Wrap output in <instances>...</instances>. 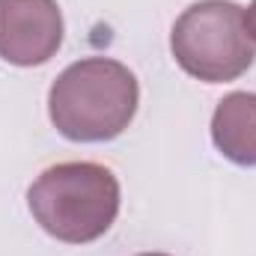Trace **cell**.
Masks as SVG:
<instances>
[{"mask_svg":"<svg viewBox=\"0 0 256 256\" xmlns=\"http://www.w3.org/2000/svg\"><path fill=\"white\" fill-rule=\"evenodd\" d=\"M140 104L134 72L110 57H84L51 84L48 116L66 140L104 143L120 137Z\"/></svg>","mask_w":256,"mask_h":256,"instance_id":"cell-1","label":"cell"},{"mask_svg":"<svg viewBox=\"0 0 256 256\" xmlns=\"http://www.w3.org/2000/svg\"><path fill=\"white\" fill-rule=\"evenodd\" d=\"M120 200L116 176L96 161L54 164L27 188V206L36 224L66 244L102 238L120 214Z\"/></svg>","mask_w":256,"mask_h":256,"instance_id":"cell-2","label":"cell"},{"mask_svg":"<svg viewBox=\"0 0 256 256\" xmlns=\"http://www.w3.org/2000/svg\"><path fill=\"white\" fill-rule=\"evenodd\" d=\"M170 51L176 63L202 84L236 80L256 60L244 9L232 0L191 3L173 24Z\"/></svg>","mask_w":256,"mask_h":256,"instance_id":"cell-3","label":"cell"},{"mask_svg":"<svg viewBox=\"0 0 256 256\" xmlns=\"http://www.w3.org/2000/svg\"><path fill=\"white\" fill-rule=\"evenodd\" d=\"M63 12L57 0H0V60L42 66L63 45Z\"/></svg>","mask_w":256,"mask_h":256,"instance_id":"cell-4","label":"cell"},{"mask_svg":"<svg viewBox=\"0 0 256 256\" xmlns=\"http://www.w3.org/2000/svg\"><path fill=\"white\" fill-rule=\"evenodd\" d=\"M212 140L226 161L256 167V92H230L218 102Z\"/></svg>","mask_w":256,"mask_h":256,"instance_id":"cell-5","label":"cell"},{"mask_svg":"<svg viewBox=\"0 0 256 256\" xmlns=\"http://www.w3.org/2000/svg\"><path fill=\"white\" fill-rule=\"evenodd\" d=\"M244 24H248V33H250V39L256 42V0L244 9Z\"/></svg>","mask_w":256,"mask_h":256,"instance_id":"cell-6","label":"cell"},{"mask_svg":"<svg viewBox=\"0 0 256 256\" xmlns=\"http://www.w3.org/2000/svg\"><path fill=\"white\" fill-rule=\"evenodd\" d=\"M140 256H167V254H140Z\"/></svg>","mask_w":256,"mask_h":256,"instance_id":"cell-7","label":"cell"}]
</instances>
